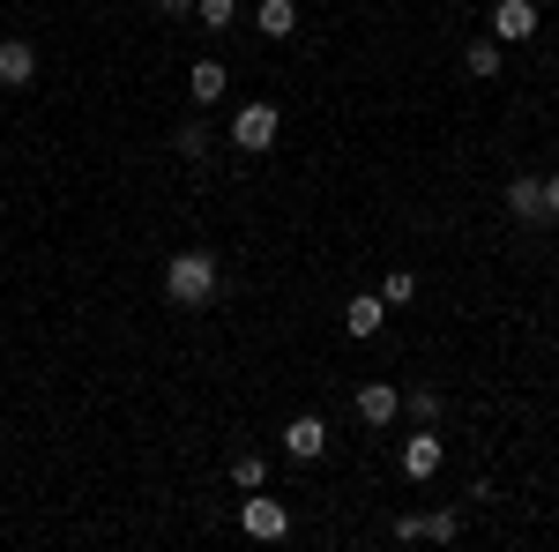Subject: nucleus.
I'll use <instances>...</instances> for the list:
<instances>
[{
	"mask_svg": "<svg viewBox=\"0 0 559 552\" xmlns=\"http://www.w3.org/2000/svg\"><path fill=\"white\" fill-rule=\"evenodd\" d=\"M216 292H224V269H216V255L187 247V255H173V261H165V298H173V306L202 314V306H210Z\"/></svg>",
	"mask_w": 559,
	"mask_h": 552,
	"instance_id": "1",
	"label": "nucleus"
},
{
	"mask_svg": "<svg viewBox=\"0 0 559 552\" xmlns=\"http://www.w3.org/2000/svg\"><path fill=\"white\" fill-rule=\"evenodd\" d=\"M276 128H284V113L276 105H239V120H231V142L261 157V150H276Z\"/></svg>",
	"mask_w": 559,
	"mask_h": 552,
	"instance_id": "2",
	"label": "nucleus"
},
{
	"mask_svg": "<svg viewBox=\"0 0 559 552\" xmlns=\"http://www.w3.org/2000/svg\"><path fill=\"white\" fill-rule=\"evenodd\" d=\"M440 456H448V448H440V433H432V425H418V433L403 441V456H395V463H403V478H411V485H426V478H440Z\"/></svg>",
	"mask_w": 559,
	"mask_h": 552,
	"instance_id": "3",
	"label": "nucleus"
},
{
	"mask_svg": "<svg viewBox=\"0 0 559 552\" xmlns=\"http://www.w3.org/2000/svg\"><path fill=\"white\" fill-rule=\"evenodd\" d=\"M284 456H292V463H321V456H329V425L313 419V411H299V419L284 425Z\"/></svg>",
	"mask_w": 559,
	"mask_h": 552,
	"instance_id": "4",
	"label": "nucleus"
},
{
	"mask_svg": "<svg viewBox=\"0 0 559 552\" xmlns=\"http://www.w3.org/2000/svg\"><path fill=\"white\" fill-rule=\"evenodd\" d=\"M31 83H38V45L0 38V90H31Z\"/></svg>",
	"mask_w": 559,
	"mask_h": 552,
	"instance_id": "5",
	"label": "nucleus"
},
{
	"mask_svg": "<svg viewBox=\"0 0 559 552\" xmlns=\"http://www.w3.org/2000/svg\"><path fill=\"white\" fill-rule=\"evenodd\" d=\"M492 38L500 45H530L537 38V0H500V8H492Z\"/></svg>",
	"mask_w": 559,
	"mask_h": 552,
	"instance_id": "6",
	"label": "nucleus"
},
{
	"mask_svg": "<svg viewBox=\"0 0 559 552\" xmlns=\"http://www.w3.org/2000/svg\"><path fill=\"white\" fill-rule=\"evenodd\" d=\"M239 530L269 545V538H284V530H292V508H284V501H261V493H254V501L239 508Z\"/></svg>",
	"mask_w": 559,
	"mask_h": 552,
	"instance_id": "7",
	"label": "nucleus"
},
{
	"mask_svg": "<svg viewBox=\"0 0 559 552\" xmlns=\"http://www.w3.org/2000/svg\"><path fill=\"white\" fill-rule=\"evenodd\" d=\"M455 545L463 538V508H432V515H411V545Z\"/></svg>",
	"mask_w": 559,
	"mask_h": 552,
	"instance_id": "8",
	"label": "nucleus"
},
{
	"mask_svg": "<svg viewBox=\"0 0 559 552\" xmlns=\"http://www.w3.org/2000/svg\"><path fill=\"white\" fill-rule=\"evenodd\" d=\"M381 321H388V298H381V292H358V298L344 306V329H350L358 343H366V337H381Z\"/></svg>",
	"mask_w": 559,
	"mask_h": 552,
	"instance_id": "9",
	"label": "nucleus"
},
{
	"mask_svg": "<svg viewBox=\"0 0 559 552\" xmlns=\"http://www.w3.org/2000/svg\"><path fill=\"white\" fill-rule=\"evenodd\" d=\"M395 411H403V396L388 381H358V419L366 425H395Z\"/></svg>",
	"mask_w": 559,
	"mask_h": 552,
	"instance_id": "10",
	"label": "nucleus"
},
{
	"mask_svg": "<svg viewBox=\"0 0 559 552\" xmlns=\"http://www.w3.org/2000/svg\"><path fill=\"white\" fill-rule=\"evenodd\" d=\"M254 31H261V38H292V31H299V0H261Z\"/></svg>",
	"mask_w": 559,
	"mask_h": 552,
	"instance_id": "11",
	"label": "nucleus"
},
{
	"mask_svg": "<svg viewBox=\"0 0 559 552\" xmlns=\"http://www.w3.org/2000/svg\"><path fill=\"white\" fill-rule=\"evenodd\" d=\"M224 83H231V75H224V60H194V68H187V97H194V105H216Z\"/></svg>",
	"mask_w": 559,
	"mask_h": 552,
	"instance_id": "12",
	"label": "nucleus"
},
{
	"mask_svg": "<svg viewBox=\"0 0 559 552\" xmlns=\"http://www.w3.org/2000/svg\"><path fill=\"white\" fill-rule=\"evenodd\" d=\"M508 216H522V224H537L545 216V187L522 172V179H508Z\"/></svg>",
	"mask_w": 559,
	"mask_h": 552,
	"instance_id": "13",
	"label": "nucleus"
},
{
	"mask_svg": "<svg viewBox=\"0 0 559 552\" xmlns=\"http://www.w3.org/2000/svg\"><path fill=\"white\" fill-rule=\"evenodd\" d=\"M463 68H471L477 83H492V75L508 68V52H500V38H471V52H463Z\"/></svg>",
	"mask_w": 559,
	"mask_h": 552,
	"instance_id": "14",
	"label": "nucleus"
},
{
	"mask_svg": "<svg viewBox=\"0 0 559 552\" xmlns=\"http://www.w3.org/2000/svg\"><path fill=\"white\" fill-rule=\"evenodd\" d=\"M231 485H239V493H261V485H269V463H261V456H231Z\"/></svg>",
	"mask_w": 559,
	"mask_h": 552,
	"instance_id": "15",
	"label": "nucleus"
},
{
	"mask_svg": "<svg viewBox=\"0 0 559 552\" xmlns=\"http://www.w3.org/2000/svg\"><path fill=\"white\" fill-rule=\"evenodd\" d=\"M194 15H202V31H231L239 23V0H194Z\"/></svg>",
	"mask_w": 559,
	"mask_h": 552,
	"instance_id": "16",
	"label": "nucleus"
},
{
	"mask_svg": "<svg viewBox=\"0 0 559 552\" xmlns=\"http://www.w3.org/2000/svg\"><path fill=\"white\" fill-rule=\"evenodd\" d=\"M210 142H216V134L202 128V120H187V128H179V157H187V165H202V157H210Z\"/></svg>",
	"mask_w": 559,
	"mask_h": 552,
	"instance_id": "17",
	"label": "nucleus"
},
{
	"mask_svg": "<svg viewBox=\"0 0 559 552\" xmlns=\"http://www.w3.org/2000/svg\"><path fill=\"white\" fill-rule=\"evenodd\" d=\"M381 298H388V306H411V298H418V277H411V269H388V277H381Z\"/></svg>",
	"mask_w": 559,
	"mask_h": 552,
	"instance_id": "18",
	"label": "nucleus"
},
{
	"mask_svg": "<svg viewBox=\"0 0 559 552\" xmlns=\"http://www.w3.org/2000/svg\"><path fill=\"white\" fill-rule=\"evenodd\" d=\"M403 411H411L418 425H432V419H440V396H432V388H411V396H403Z\"/></svg>",
	"mask_w": 559,
	"mask_h": 552,
	"instance_id": "19",
	"label": "nucleus"
},
{
	"mask_svg": "<svg viewBox=\"0 0 559 552\" xmlns=\"http://www.w3.org/2000/svg\"><path fill=\"white\" fill-rule=\"evenodd\" d=\"M157 15H194V0H150Z\"/></svg>",
	"mask_w": 559,
	"mask_h": 552,
	"instance_id": "20",
	"label": "nucleus"
},
{
	"mask_svg": "<svg viewBox=\"0 0 559 552\" xmlns=\"http://www.w3.org/2000/svg\"><path fill=\"white\" fill-rule=\"evenodd\" d=\"M545 216H559V172L545 179Z\"/></svg>",
	"mask_w": 559,
	"mask_h": 552,
	"instance_id": "21",
	"label": "nucleus"
}]
</instances>
